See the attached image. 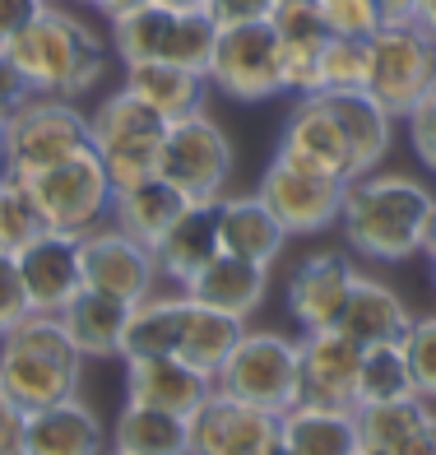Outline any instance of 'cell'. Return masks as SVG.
<instances>
[{
  "mask_svg": "<svg viewBox=\"0 0 436 455\" xmlns=\"http://www.w3.org/2000/svg\"><path fill=\"white\" fill-rule=\"evenodd\" d=\"M436 196L418 177L404 172H367L344 186L339 233L353 256L400 265L427 246V219Z\"/></svg>",
  "mask_w": 436,
  "mask_h": 455,
  "instance_id": "6da1fadb",
  "label": "cell"
},
{
  "mask_svg": "<svg viewBox=\"0 0 436 455\" xmlns=\"http://www.w3.org/2000/svg\"><path fill=\"white\" fill-rule=\"evenodd\" d=\"M5 52L19 66V75L28 79L33 93H52V98L79 102V98L98 93L102 75H107L112 43L93 24H84L79 14L47 5Z\"/></svg>",
  "mask_w": 436,
  "mask_h": 455,
  "instance_id": "7a4b0ae2",
  "label": "cell"
},
{
  "mask_svg": "<svg viewBox=\"0 0 436 455\" xmlns=\"http://www.w3.org/2000/svg\"><path fill=\"white\" fill-rule=\"evenodd\" d=\"M79 377H84V354L66 335L60 316L28 312L0 339V390L14 404H24V409L56 404V400L75 395Z\"/></svg>",
  "mask_w": 436,
  "mask_h": 455,
  "instance_id": "3957f363",
  "label": "cell"
},
{
  "mask_svg": "<svg viewBox=\"0 0 436 455\" xmlns=\"http://www.w3.org/2000/svg\"><path fill=\"white\" fill-rule=\"evenodd\" d=\"M163 135H168V121L149 102H139L131 89L107 93L89 112V140H93V154L102 158L107 177H112V191L158 172Z\"/></svg>",
  "mask_w": 436,
  "mask_h": 455,
  "instance_id": "277c9868",
  "label": "cell"
},
{
  "mask_svg": "<svg viewBox=\"0 0 436 455\" xmlns=\"http://www.w3.org/2000/svg\"><path fill=\"white\" fill-rule=\"evenodd\" d=\"M84 149H93L89 116L70 98L28 93L5 116V172H14V177H33V172L52 168V163L84 154Z\"/></svg>",
  "mask_w": 436,
  "mask_h": 455,
  "instance_id": "5b68a950",
  "label": "cell"
},
{
  "mask_svg": "<svg viewBox=\"0 0 436 455\" xmlns=\"http://www.w3.org/2000/svg\"><path fill=\"white\" fill-rule=\"evenodd\" d=\"M297 358L302 344L279 335V330H242L237 348L218 367L214 386L223 395H233L242 404H256L269 413H283L288 404H297Z\"/></svg>",
  "mask_w": 436,
  "mask_h": 455,
  "instance_id": "8992f818",
  "label": "cell"
},
{
  "mask_svg": "<svg viewBox=\"0 0 436 455\" xmlns=\"http://www.w3.org/2000/svg\"><path fill=\"white\" fill-rule=\"evenodd\" d=\"M28 191H33V204L43 223L52 233H70V237H84L89 228L107 223L112 219V177L102 168V158L93 149L75 154L66 163H52V168L24 177Z\"/></svg>",
  "mask_w": 436,
  "mask_h": 455,
  "instance_id": "52a82bcc",
  "label": "cell"
},
{
  "mask_svg": "<svg viewBox=\"0 0 436 455\" xmlns=\"http://www.w3.org/2000/svg\"><path fill=\"white\" fill-rule=\"evenodd\" d=\"M436 89V37L400 19V24H381L371 33V70H367V93L385 102L394 116H408L418 102Z\"/></svg>",
  "mask_w": 436,
  "mask_h": 455,
  "instance_id": "ba28073f",
  "label": "cell"
},
{
  "mask_svg": "<svg viewBox=\"0 0 436 455\" xmlns=\"http://www.w3.org/2000/svg\"><path fill=\"white\" fill-rule=\"evenodd\" d=\"M210 89H218L233 102H269L283 93V47L269 19L251 24H223L210 56Z\"/></svg>",
  "mask_w": 436,
  "mask_h": 455,
  "instance_id": "9c48e42d",
  "label": "cell"
},
{
  "mask_svg": "<svg viewBox=\"0 0 436 455\" xmlns=\"http://www.w3.org/2000/svg\"><path fill=\"white\" fill-rule=\"evenodd\" d=\"M158 177L172 181L186 200H218L233 177V140L204 108L181 121H168Z\"/></svg>",
  "mask_w": 436,
  "mask_h": 455,
  "instance_id": "30bf717a",
  "label": "cell"
},
{
  "mask_svg": "<svg viewBox=\"0 0 436 455\" xmlns=\"http://www.w3.org/2000/svg\"><path fill=\"white\" fill-rule=\"evenodd\" d=\"M79 270H84V288L107 293L126 307H135L139 298H149L158 288L154 246H144L131 233H121L112 219L89 228V233L79 237Z\"/></svg>",
  "mask_w": 436,
  "mask_h": 455,
  "instance_id": "8fae6325",
  "label": "cell"
},
{
  "mask_svg": "<svg viewBox=\"0 0 436 455\" xmlns=\"http://www.w3.org/2000/svg\"><path fill=\"white\" fill-rule=\"evenodd\" d=\"M344 186L348 181L297 168V163H288V158L274 154V163L265 168L256 191L265 196L269 210L279 214V223L288 228V237H316V233H325V228L339 223Z\"/></svg>",
  "mask_w": 436,
  "mask_h": 455,
  "instance_id": "7c38bea8",
  "label": "cell"
},
{
  "mask_svg": "<svg viewBox=\"0 0 436 455\" xmlns=\"http://www.w3.org/2000/svg\"><path fill=\"white\" fill-rule=\"evenodd\" d=\"M297 404H339L358 409V367H362V344L348 339L339 325L329 330H306L297 339Z\"/></svg>",
  "mask_w": 436,
  "mask_h": 455,
  "instance_id": "4fadbf2b",
  "label": "cell"
},
{
  "mask_svg": "<svg viewBox=\"0 0 436 455\" xmlns=\"http://www.w3.org/2000/svg\"><path fill=\"white\" fill-rule=\"evenodd\" d=\"M274 442H279V413L242 404L223 395L218 386L191 413V455H265Z\"/></svg>",
  "mask_w": 436,
  "mask_h": 455,
  "instance_id": "5bb4252c",
  "label": "cell"
},
{
  "mask_svg": "<svg viewBox=\"0 0 436 455\" xmlns=\"http://www.w3.org/2000/svg\"><path fill=\"white\" fill-rule=\"evenodd\" d=\"M19 260V279H24V293L33 312L60 316L70 307V298L84 288V270H79V237L70 233H52L43 228L24 251H14Z\"/></svg>",
  "mask_w": 436,
  "mask_h": 455,
  "instance_id": "9a60e30c",
  "label": "cell"
},
{
  "mask_svg": "<svg viewBox=\"0 0 436 455\" xmlns=\"http://www.w3.org/2000/svg\"><path fill=\"white\" fill-rule=\"evenodd\" d=\"M279 158L297 163V168H311V172L353 181V158H348L344 126L321 93L302 98L293 108V116H288V126L279 135Z\"/></svg>",
  "mask_w": 436,
  "mask_h": 455,
  "instance_id": "2e32d148",
  "label": "cell"
},
{
  "mask_svg": "<svg viewBox=\"0 0 436 455\" xmlns=\"http://www.w3.org/2000/svg\"><path fill=\"white\" fill-rule=\"evenodd\" d=\"M126 363V400L131 404H149V409H168V413H191L214 395V377L191 367L177 354H154V358H121Z\"/></svg>",
  "mask_w": 436,
  "mask_h": 455,
  "instance_id": "e0dca14e",
  "label": "cell"
},
{
  "mask_svg": "<svg viewBox=\"0 0 436 455\" xmlns=\"http://www.w3.org/2000/svg\"><path fill=\"white\" fill-rule=\"evenodd\" d=\"M353 279H358V270H353V260L344 251H316L306 256L293 279H288V312H293V321L306 330H329L339 325L344 316V302L353 293Z\"/></svg>",
  "mask_w": 436,
  "mask_h": 455,
  "instance_id": "ac0fdd59",
  "label": "cell"
},
{
  "mask_svg": "<svg viewBox=\"0 0 436 455\" xmlns=\"http://www.w3.org/2000/svg\"><path fill=\"white\" fill-rule=\"evenodd\" d=\"M107 451H112L107 427L79 395L28 409L24 455H107Z\"/></svg>",
  "mask_w": 436,
  "mask_h": 455,
  "instance_id": "d6986e66",
  "label": "cell"
},
{
  "mask_svg": "<svg viewBox=\"0 0 436 455\" xmlns=\"http://www.w3.org/2000/svg\"><path fill=\"white\" fill-rule=\"evenodd\" d=\"M218 242H223L227 256H242L251 265L274 270V260L283 256V246H288V228L265 204L260 191H251V196H218Z\"/></svg>",
  "mask_w": 436,
  "mask_h": 455,
  "instance_id": "ffe728a7",
  "label": "cell"
},
{
  "mask_svg": "<svg viewBox=\"0 0 436 455\" xmlns=\"http://www.w3.org/2000/svg\"><path fill=\"white\" fill-rule=\"evenodd\" d=\"M218 251H223V242H218V200H191L181 210V219L154 246L158 279L181 288L186 279H195Z\"/></svg>",
  "mask_w": 436,
  "mask_h": 455,
  "instance_id": "44dd1931",
  "label": "cell"
},
{
  "mask_svg": "<svg viewBox=\"0 0 436 455\" xmlns=\"http://www.w3.org/2000/svg\"><path fill=\"white\" fill-rule=\"evenodd\" d=\"M181 293L191 298V302L214 307V312H227V316H237V321H251L260 307H265V298H269V270H265V265L242 260V256L218 251L195 279L181 283Z\"/></svg>",
  "mask_w": 436,
  "mask_h": 455,
  "instance_id": "7402d4cb",
  "label": "cell"
},
{
  "mask_svg": "<svg viewBox=\"0 0 436 455\" xmlns=\"http://www.w3.org/2000/svg\"><path fill=\"white\" fill-rule=\"evenodd\" d=\"M329 102V112L339 116L344 140H348V158H353V177L377 172L390 144H394V116L385 102H377L367 89H344V93H321Z\"/></svg>",
  "mask_w": 436,
  "mask_h": 455,
  "instance_id": "603a6c76",
  "label": "cell"
},
{
  "mask_svg": "<svg viewBox=\"0 0 436 455\" xmlns=\"http://www.w3.org/2000/svg\"><path fill=\"white\" fill-rule=\"evenodd\" d=\"M279 442L293 455H358V409L339 404H288L279 413Z\"/></svg>",
  "mask_w": 436,
  "mask_h": 455,
  "instance_id": "cb8c5ba5",
  "label": "cell"
},
{
  "mask_svg": "<svg viewBox=\"0 0 436 455\" xmlns=\"http://www.w3.org/2000/svg\"><path fill=\"white\" fill-rule=\"evenodd\" d=\"M408 325H413L408 302L385 279H371V275L353 279V293H348L344 316H339V330L348 339H358L362 348L367 344H400L408 335Z\"/></svg>",
  "mask_w": 436,
  "mask_h": 455,
  "instance_id": "d4e9b609",
  "label": "cell"
},
{
  "mask_svg": "<svg viewBox=\"0 0 436 455\" xmlns=\"http://www.w3.org/2000/svg\"><path fill=\"white\" fill-rule=\"evenodd\" d=\"M186 204L191 200H186L172 181H163L154 172V177H144L135 186H121V191L112 196V223L121 228V233H131L135 242L158 246V237L181 219Z\"/></svg>",
  "mask_w": 436,
  "mask_h": 455,
  "instance_id": "484cf974",
  "label": "cell"
},
{
  "mask_svg": "<svg viewBox=\"0 0 436 455\" xmlns=\"http://www.w3.org/2000/svg\"><path fill=\"white\" fill-rule=\"evenodd\" d=\"M139 102L163 116V121H181L204 108V93H210V79L195 70H181L172 60H139V66H126V84Z\"/></svg>",
  "mask_w": 436,
  "mask_h": 455,
  "instance_id": "4316f807",
  "label": "cell"
},
{
  "mask_svg": "<svg viewBox=\"0 0 436 455\" xmlns=\"http://www.w3.org/2000/svg\"><path fill=\"white\" fill-rule=\"evenodd\" d=\"M126 321H131V307L107 293H93V288H79L70 307L60 312V325H66V335L84 358H121Z\"/></svg>",
  "mask_w": 436,
  "mask_h": 455,
  "instance_id": "83f0119b",
  "label": "cell"
},
{
  "mask_svg": "<svg viewBox=\"0 0 436 455\" xmlns=\"http://www.w3.org/2000/svg\"><path fill=\"white\" fill-rule=\"evenodd\" d=\"M186 316H191V298L181 293H149L131 307L126 339H121V358H154V354H177L186 335Z\"/></svg>",
  "mask_w": 436,
  "mask_h": 455,
  "instance_id": "f1b7e54d",
  "label": "cell"
},
{
  "mask_svg": "<svg viewBox=\"0 0 436 455\" xmlns=\"http://www.w3.org/2000/svg\"><path fill=\"white\" fill-rule=\"evenodd\" d=\"M112 451H121V455H191V419L126 400L112 423Z\"/></svg>",
  "mask_w": 436,
  "mask_h": 455,
  "instance_id": "f546056e",
  "label": "cell"
},
{
  "mask_svg": "<svg viewBox=\"0 0 436 455\" xmlns=\"http://www.w3.org/2000/svg\"><path fill=\"white\" fill-rule=\"evenodd\" d=\"M246 321L227 316V312H214V307L204 302H191V316H186V335H181V348L177 358H186L191 367L210 371V377H218V367L227 363V354L237 348Z\"/></svg>",
  "mask_w": 436,
  "mask_h": 455,
  "instance_id": "4dcf8cb0",
  "label": "cell"
},
{
  "mask_svg": "<svg viewBox=\"0 0 436 455\" xmlns=\"http://www.w3.org/2000/svg\"><path fill=\"white\" fill-rule=\"evenodd\" d=\"M172 10L154 5V0H144V5L126 10L107 19V43H112V56L121 66H139V60H163V47H168V33H172Z\"/></svg>",
  "mask_w": 436,
  "mask_h": 455,
  "instance_id": "1f68e13d",
  "label": "cell"
},
{
  "mask_svg": "<svg viewBox=\"0 0 436 455\" xmlns=\"http://www.w3.org/2000/svg\"><path fill=\"white\" fill-rule=\"evenodd\" d=\"M413 390V371L404 339L400 344H367L362 348V367H358V404H385V400H408Z\"/></svg>",
  "mask_w": 436,
  "mask_h": 455,
  "instance_id": "d6a6232c",
  "label": "cell"
},
{
  "mask_svg": "<svg viewBox=\"0 0 436 455\" xmlns=\"http://www.w3.org/2000/svg\"><path fill=\"white\" fill-rule=\"evenodd\" d=\"M432 404L408 395V400H385V404H358V432H362V446L371 451H385V455H404L408 437L418 432L423 413Z\"/></svg>",
  "mask_w": 436,
  "mask_h": 455,
  "instance_id": "836d02e7",
  "label": "cell"
},
{
  "mask_svg": "<svg viewBox=\"0 0 436 455\" xmlns=\"http://www.w3.org/2000/svg\"><path fill=\"white\" fill-rule=\"evenodd\" d=\"M43 228L47 223L33 204L28 181L14 172H0V251H24Z\"/></svg>",
  "mask_w": 436,
  "mask_h": 455,
  "instance_id": "e575fe53",
  "label": "cell"
},
{
  "mask_svg": "<svg viewBox=\"0 0 436 455\" xmlns=\"http://www.w3.org/2000/svg\"><path fill=\"white\" fill-rule=\"evenodd\" d=\"M371 70V37H325L321 47V93L367 89Z\"/></svg>",
  "mask_w": 436,
  "mask_h": 455,
  "instance_id": "d590c367",
  "label": "cell"
},
{
  "mask_svg": "<svg viewBox=\"0 0 436 455\" xmlns=\"http://www.w3.org/2000/svg\"><path fill=\"white\" fill-rule=\"evenodd\" d=\"M214 43H218V24L204 10L177 14L172 19V33H168V47H163V60H172V66H181V70L204 75V70H210V56H214Z\"/></svg>",
  "mask_w": 436,
  "mask_h": 455,
  "instance_id": "8d00e7d4",
  "label": "cell"
},
{
  "mask_svg": "<svg viewBox=\"0 0 436 455\" xmlns=\"http://www.w3.org/2000/svg\"><path fill=\"white\" fill-rule=\"evenodd\" d=\"M269 28L279 33L283 47H325V37H329L321 0H274Z\"/></svg>",
  "mask_w": 436,
  "mask_h": 455,
  "instance_id": "74e56055",
  "label": "cell"
},
{
  "mask_svg": "<svg viewBox=\"0 0 436 455\" xmlns=\"http://www.w3.org/2000/svg\"><path fill=\"white\" fill-rule=\"evenodd\" d=\"M404 354H408L418 400L436 404V316H413L408 335H404Z\"/></svg>",
  "mask_w": 436,
  "mask_h": 455,
  "instance_id": "f35d334b",
  "label": "cell"
},
{
  "mask_svg": "<svg viewBox=\"0 0 436 455\" xmlns=\"http://www.w3.org/2000/svg\"><path fill=\"white\" fill-rule=\"evenodd\" d=\"M329 37H371L385 19L377 0H321Z\"/></svg>",
  "mask_w": 436,
  "mask_h": 455,
  "instance_id": "ab89813d",
  "label": "cell"
},
{
  "mask_svg": "<svg viewBox=\"0 0 436 455\" xmlns=\"http://www.w3.org/2000/svg\"><path fill=\"white\" fill-rule=\"evenodd\" d=\"M28 312L33 307H28V293H24V279H19V260H14V251H0V339H5Z\"/></svg>",
  "mask_w": 436,
  "mask_h": 455,
  "instance_id": "60d3db41",
  "label": "cell"
},
{
  "mask_svg": "<svg viewBox=\"0 0 436 455\" xmlns=\"http://www.w3.org/2000/svg\"><path fill=\"white\" fill-rule=\"evenodd\" d=\"M404 126H408V144L418 154V163L427 172H436V89L404 116Z\"/></svg>",
  "mask_w": 436,
  "mask_h": 455,
  "instance_id": "b9f144b4",
  "label": "cell"
},
{
  "mask_svg": "<svg viewBox=\"0 0 436 455\" xmlns=\"http://www.w3.org/2000/svg\"><path fill=\"white\" fill-rule=\"evenodd\" d=\"M274 10V0H204V14L214 19V24H251V19H269Z\"/></svg>",
  "mask_w": 436,
  "mask_h": 455,
  "instance_id": "7bdbcfd3",
  "label": "cell"
},
{
  "mask_svg": "<svg viewBox=\"0 0 436 455\" xmlns=\"http://www.w3.org/2000/svg\"><path fill=\"white\" fill-rule=\"evenodd\" d=\"M24 427H28V409L0 390V455H24Z\"/></svg>",
  "mask_w": 436,
  "mask_h": 455,
  "instance_id": "ee69618b",
  "label": "cell"
},
{
  "mask_svg": "<svg viewBox=\"0 0 436 455\" xmlns=\"http://www.w3.org/2000/svg\"><path fill=\"white\" fill-rule=\"evenodd\" d=\"M43 10H47V0H0V47H10Z\"/></svg>",
  "mask_w": 436,
  "mask_h": 455,
  "instance_id": "f6af8a7d",
  "label": "cell"
},
{
  "mask_svg": "<svg viewBox=\"0 0 436 455\" xmlns=\"http://www.w3.org/2000/svg\"><path fill=\"white\" fill-rule=\"evenodd\" d=\"M28 93H33V89H28V79L19 75V66L10 60V52L0 47V116H10V112L19 108V102L28 98Z\"/></svg>",
  "mask_w": 436,
  "mask_h": 455,
  "instance_id": "bcb514c9",
  "label": "cell"
},
{
  "mask_svg": "<svg viewBox=\"0 0 436 455\" xmlns=\"http://www.w3.org/2000/svg\"><path fill=\"white\" fill-rule=\"evenodd\" d=\"M404 455H436V409L423 413V423H418V432L408 437Z\"/></svg>",
  "mask_w": 436,
  "mask_h": 455,
  "instance_id": "7dc6e473",
  "label": "cell"
},
{
  "mask_svg": "<svg viewBox=\"0 0 436 455\" xmlns=\"http://www.w3.org/2000/svg\"><path fill=\"white\" fill-rule=\"evenodd\" d=\"M385 24H400V19H413V0H377Z\"/></svg>",
  "mask_w": 436,
  "mask_h": 455,
  "instance_id": "c3c4849f",
  "label": "cell"
},
{
  "mask_svg": "<svg viewBox=\"0 0 436 455\" xmlns=\"http://www.w3.org/2000/svg\"><path fill=\"white\" fill-rule=\"evenodd\" d=\"M413 24H423L436 37V0H413Z\"/></svg>",
  "mask_w": 436,
  "mask_h": 455,
  "instance_id": "681fc988",
  "label": "cell"
},
{
  "mask_svg": "<svg viewBox=\"0 0 436 455\" xmlns=\"http://www.w3.org/2000/svg\"><path fill=\"white\" fill-rule=\"evenodd\" d=\"M93 5L107 14V19H116V14H126V10H135V5H144V0H93Z\"/></svg>",
  "mask_w": 436,
  "mask_h": 455,
  "instance_id": "f907efd6",
  "label": "cell"
},
{
  "mask_svg": "<svg viewBox=\"0 0 436 455\" xmlns=\"http://www.w3.org/2000/svg\"><path fill=\"white\" fill-rule=\"evenodd\" d=\"M154 5L172 10V14H191V10H204V0H154Z\"/></svg>",
  "mask_w": 436,
  "mask_h": 455,
  "instance_id": "816d5d0a",
  "label": "cell"
},
{
  "mask_svg": "<svg viewBox=\"0 0 436 455\" xmlns=\"http://www.w3.org/2000/svg\"><path fill=\"white\" fill-rule=\"evenodd\" d=\"M423 251L436 260V204H432V219H427V246H423Z\"/></svg>",
  "mask_w": 436,
  "mask_h": 455,
  "instance_id": "f5cc1de1",
  "label": "cell"
},
{
  "mask_svg": "<svg viewBox=\"0 0 436 455\" xmlns=\"http://www.w3.org/2000/svg\"><path fill=\"white\" fill-rule=\"evenodd\" d=\"M0 172H5V116H0Z\"/></svg>",
  "mask_w": 436,
  "mask_h": 455,
  "instance_id": "db71d44e",
  "label": "cell"
},
{
  "mask_svg": "<svg viewBox=\"0 0 436 455\" xmlns=\"http://www.w3.org/2000/svg\"><path fill=\"white\" fill-rule=\"evenodd\" d=\"M265 455H293V451H288V446H283V442H274V446H269V451H265Z\"/></svg>",
  "mask_w": 436,
  "mask_h": 455,
  "instance_id": "11a10c76",
  "label": "cell"
},
{
  "mask_svg": "<svg viewBox=\"0 0 436 455\" xmlns=\"http://www.w3.org/2000/svg\"><path fill=\"white\" fill-rule=\"evenodd\" d=\"M358 455H385V451H371V446H362V451H358Z\"/></svg>",
  "mask_w": 436,
  "mask_h": 455,
  "instance_id": "9f6ffc18",
  "label": "cell"
},
{
  "mask_svg": "<svg viewBox=\"0 0 436 455\" xmlns=\"http://www.w3.org/2000/svg\"><path fill=\"white\" fill-rule=\"evenodd\" d=\"M432 279H436V260H432Z\"/></svg>",
  "mask_w": 436,
  "mask_h": 455,
  "instance_id": "6f0895ef",
  "label": "cell"
},
{
  "mask_svg": "<svg viewBox=\"0 0 436 455\" xmlns=\"http://www.w3.org/2000/svg\"><path fill=\"white\" fill-rule=\"evenodd\" d=\"M107 455H121V451H107Z\"/></svg>",
  "mask_w": 436,
  "mask_h": 455,
  "instance_id": "680465c9",
  "label": "cell"
},
{
  "mask_svg": "<svg viewBox=\"0 0 436 455\" xmlns=\"http://www.w3.org/2000/svg\"><path fill=\"white\" fill-rule=\"evenodd\" d=\"M89 5H93V0H89Z\"/></svg>",
  "mask_w": 436,
  "mask_h": 455,
  "instance_id": "91938a15",
  "label": "cell"
}]
</instances>
